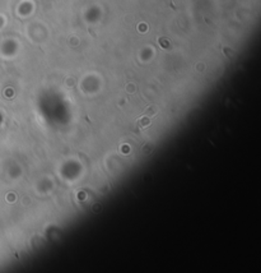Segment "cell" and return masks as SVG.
Returning a JSON list of instances; mask_svg holds the SVG:
<instances>
[{"instance_id": "6da1fadb", "label": "cell", "mask_w": 261, "mask_h": 273, "mask_svg": "<svg viewBox=\"0 0 261 273\" xmlns=\"http://www.w3.org/2000/svg\"><path fill=\"white\" fill-rule=\"evenodd\" d=\"M136 124H138V126H139V128H147L148 125H150V119L148 116H144L140 120H138Z\"/></svg>"}, {"instance_id": "7a4b0ae2", "label": "cell", "mask_w": 261, "mask_h": 273, "mask_svg": "<svg viewBox=\"0 0 261 273\" xmlns=\"http://www.w3.org/2000/svg\"><path fill=\"white\" fill-rule=\"evenodd\" d=\"M157 112V107L156 106H149L148 109H147V111L144 112V115H148V116H152V115H154Z\"/></svg>"}]
</instances>
